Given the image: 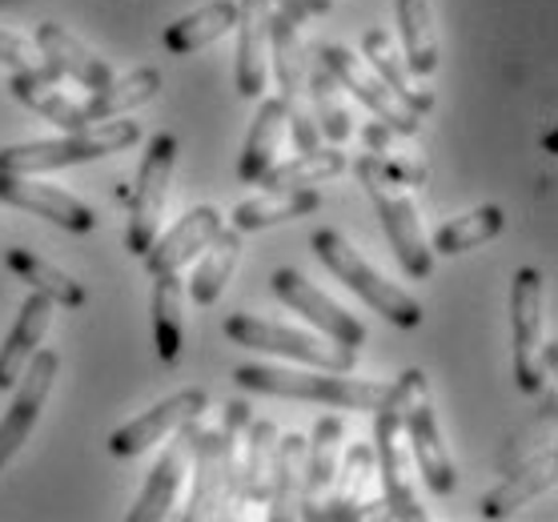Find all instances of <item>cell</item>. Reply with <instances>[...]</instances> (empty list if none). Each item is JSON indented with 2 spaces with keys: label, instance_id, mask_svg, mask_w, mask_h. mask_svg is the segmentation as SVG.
Listing matches in <instances>:
<instances>
[{
  "label": "cell",
  "instance_id": "obj_8",
  "mask_svg": "<svg viewBox=\"0 0 558 522\" xmlns=\"http://www.w3.org/2000/svg\"><path fill=\"white\" fill-rule=\"evenodd\" d=\"M374 462H378V490L390 519L422 522L426 510L418 502V471L410 459L407 434H402V406L390 386V398L374 410Z\"/></svg>",
  "mask_w": 558,
  "mask_h": 522
},
{
  "label": "cell",
  "instance_id": "obj_38",
  "mask_svg": "<svg viewBox=\"0 0 558 522\" xmlns=\"http://www.w3.org/2000/svg\"><path fill=\"white\" fill-rule=\"evenodd\" d=\"M305 89H310V101H314V121L322 129V137H330L333 145H342V141L354 137V117L345 109V97H342V85L333 81V73L326 64L317 61L305 69Z\"/></svg>",
  "mask_w": 558,
  "mask_h": 522
},
{
  "label": "cell",
  "instance_id": "obj_9",
  "mask_svg": "<svg viewBox=\"0 0 558 522\" xmlns=\"http://www.w3.org/2000/svg\"><path fill=\"white\" fill-rule=\"evenodd\" d=\"M546 281L534 266H522L510 278V338H514V383L526 394H538L555 366V350H543Z\"/></svg>",
  "mask_w": 558,
  "mask_h": 522
},
{
  "label": "cell",
  "instance_id": "obj_23",
  "mask_svg": "<svg viewBox=\"0 0 558 522\" xmlns=\"http://www.w3.org/2000/svg\"><path fill=\"white\" fill-rule=\"evenodd\" d=\"M52 326V302L45 293L28 290L25 306L16 314L13 330L0 345V390H13L16 378H21V369L28 366V357L37 354L40 342H45V333Z\"/></svg>",
  "mask_w": 558,
  "mask_h": 522
},
{
  "label": "cell",
  "instance_id": "obj_25",
  "mask_svg": "<svg viewBox=\"0 0 558 522\" xmlns=\"http://www.w3.org/2000/svg\"><path fill=\"white\" fill-rule=\"evenodd\" d=\"M302 466H305V438L302 434H278L274 442V466H269V495L266 519L290 522L302 510Z\"/></svg>",
  "mask_w": 558,
  "mask_h": 522
},
{
  "label": "cell",
  "instance_id": "obj_6",
  "mask_svg": "<svg viewBox=\"0 0 558 522\" xmlns=\"http://www.w3.org/2000/svg\"><path fill=\"white\" fill-rule=\"evenodd\" d=\"M393 394H398V406H402V434H407L410 459H414L418 478L426 483L430 495H438V498L454 495L458 471H454L450 450H446V442H442L438 418H434L426 374H422V369H407V374L393 383Z\"/></svg>",
  "mask_w": 558,
  "mask_h": 522
},
{
  "label": "cell",
  "instance_id": "obj_13",
  "mask_svg": "<svg viewBox=\"0 0 558 522\" xmlns=\"http://www.w3.org/2000/svg\"><path fill=\"white\" fill-rule=\"evenodd\" d=\"M57 369H61V357L52 354V350H37V354L28 357V366L21 369L9 414L0 418V471L13 462V454L28 442L33 426L40 422V410H45V402L52 394V383H57Z\"/></svg>",
  "mask_w": 558,
  "mask_h": 522
},
{
  "label": "cell",
  "instance_id": "obj_1",
  "mask_svg": "<svg viewBox=\"0 0 558 522\" xmlns=\"http://www.w3.org/2000/svg\"><path fill=\"white\" fill-rule=\"evenodd\" d=\"M233 383L250 394H274V398H298V402H326L338 410H378L390 398V386L378 378H345L338 369H290V366H250L233 369Z\"/></svg>",
  "mask_w": 558,
  "mask_h": 522
},
{
  "label": "cell",
  "instance_id": "obj_24",
  "mask_svg": "<svg viewBox=\"0 0 558 522\" xmlns=\"http://www.w3.org/2000/svg\"><path fill=\"white\" fill-rule=\"evenodd\" d=\"M278 426L269 418L245 422V442L238 454V495L233 507H266L269 495V466H274V442H278Z\"/></svg>",
  "mask_w": 558,
  "mask_h": 522
},
{
  "label": "cell",
  "instance_id": "obj_17",
  "mask_svg": "<svg viewBox=\"0 0 558 522\" xmlns=\"http://www.w3.org/2000/svg\"><path fill=\"white\" fill-rule=\"evenodd\" d=\"M221 226H226V221H221V214H217L214 205H193V209H185L166 233L153 238V245L141 254V262H145V269H149L153 278H157V274L185 269L205 245L214 242Z\"/></svg>",
  "mask_w": 558,
  "mask_h": 522
},
{
  "label": "cell",
  "instance_id": "obj_11",
  "mask_svg": "<svg viewBox=\"0 0 558 522\" xmlns=\"http://www.w3.org/2000/svg\"><path fill=\"white\" fill-rule=\"evenodd\" d=\"M317 61L330 69L333 81L342 85V93H354V101L366 105L369 113L378 117L390 133L414 137V133L422 129L418 109H410V105L402 101V97H398V93H393L366 61H362V52L345 49V45H322V49H317Z\"/></svg>",
  "mask_w": 558,
  "mask_h": 522
},
{
  "label": "cell",
  "instance_id": "obj_20",
  "mask_svg": "<svg viewBox=\"0 0 558 522\" xmlns=\"http://www.w3.org/2000/svg\"><path fill=\"white\" fill-rule=\"evenodd\" d=\"M345 442V422L338 414L314 422V434L305 438V466H302V519L317 522V510L333 490V474H338V459H342Z\"/></svg>",
  "mask_w": 558,
  "mask_h": 522
},
{
  "label": "cell",
  "instance_id": "obj_28",
  "mask_svg": "<svg viewBox=\"0 0 558 522\" xmlns=\"http://www.w3.org/2000/svg\"><path fill=\"white\" fill-rule=\"evenodd\" d=\"M233 25H238V0H209L202 9L178 16L173 25H166L161 45L173 57H190V52L205 49V45L221 40L226 33H233Z\"/></svg>",
  "mask_w": 558,
  "mask_h": 522
},
{
  "label": "cell",
  "instance_id": "obj_15",
  "mask_svg": "<svg viewBox=\"0 0 558 522\" xmlns=\"http://www.w3.org/2000/svg\"><path fill=\"white\" fill-rule=\"evenodd\" d=\"M205 410H209V394H205L202 386L178 390V394H169L166 402L149 406L145 414L129 418L125 426H117L113 438H109V450H113L117 459H137V454L153 450L157 442H166L169 434L181 430L185 422H197Z\"/></svg>",
  "mask_w": 558,
  "mask_h": 522
},
{
  "label": "cell",
  "instance_id": "obj_33",
  "mask_svg": "<svg viewBox=\"0 0 558 522\" xmlns=\"http://www.w3.org/2000/svg\"><path fill=\"white\" fill-rule=\"evenodd\" d=\"M362 61H366L369 69H374V73H378V77L410 105V109H418L422 117L434 109V93L414 85V73L407 69L402 52L393 49V40H390L386 28H369L366 37H362Z\"/></svg>",
  "mask_w": 558,
  "mask_h": 522
},
{
  "label": "cell",
  "instance_id": "obj_31",
  "mask_svg": "<svg viewBox=\"0 0 558 522\" xmlns=\"http://www.w3.org/2000/svg\"><path fill=\"white\" fill-rule=\"evenodd\" d=\"M153 345L161 362H178L185 345V278L181 269L153 278Z\"/></svg>",
  "mask_w": 558,
  "mask_h": 522
},
{
  "label": "cell",
  "instance_id": "obj_16",
  "mask_svg": "<svg viewBox=\"0 0 558 522\" xmlns=\"http://www.w3.org/2000/svg\"><path fill=\"white\" fill-rule=\"evenodd\" d=\"M333 483L338 490L326 495L322 510H317V519H333V522H350V519H366L374 514L381 502V490H378V462H374V446L357 442L345 450L342 466L333 474Z\"/></svg>",
  "mask_w": 558,
  "mask_h": 522
},
{
  "label": "cell",
  "instance_id": "obj_32",
  "mask_svg": "<svg viewBox=\"0 0 558 522\" xmlns=\"http://www.w3.org/2000/svg\"><path fill=\"white\" fill-rule=\"evenodd\" d=\"M281 141H286V101L281 97H266L257 105V117L250 125V137H245L242 161H238V178L245 185H257L266 178V169L278 161Z\"/></svg>",
  "mask_w": 558,
  "mask_h": 522
},
{
  "label": "cell",
  "instance_id": "obj_26",
  "mask_svg": "<svg viewBox=\"0 0 558 522\" xmlns=\"http://www.w3.org/2000/svg\"><path fill=\"white\" fill-rule=\"evenodd\" d=\"M9 89L21 105H28L33 113H40L45 121L61 129V133H76V129L93 125L81 101H73L69 93L61 89V77H52V73H13L9 77Z\"/></svg>",
  "mask_w": 558,
  "mask_h": 522
},
{
  "label": "cell",
  "instance_id": "obj_27",
  "mask_svg": "<svg viewBox=\"0 0 558 522\" xmlns=\"http://www.w3.org/2000/svg\"><path fill=\"white\" fill-rule=\"evenodd\" d=\"M322 209V193L314 185H302V190H262L257 197L242 202L233 209V230L238 233H257L269 230V226H286V221H298V217Z\"/></svg>",
  "mask_w": 558,
  "mask_h": 522
},
{
  "label": "cell",
  "instance_id": "obj_14",
  "mask_svg": "<svg viewBox=\"0 0 558 522\" xmlns=\"http://www.w3.org/2000/svg\"><path fill=\"white\" fill-rule=\"evenodd\" d=\"M274 293H278L281 306H290L293 314H302L317 333H326L333 342L350 345V350H362L366 345V326L350 314L345 306H338L330 293H322L314 281L298 274V269H286L281 266L274 274Z\"/></svg>",
  "mask_w": 558,
  "mask_h": 522
},
{
  "label": "cell",
  "instance_id": "obj_12",
  "mask_svg": "<svg viewBox=\"0 0 558 522\" xmlns=\"http://www.w3.org/2000/svg\"><path fill=\"white\" fill-rule=\"evenodd\" d=\"M0 205L25 209L33 217H45L49 226H61L69 233H93L97 230V209L81 202L76 193L40 181L37 173H4L0 169Z\"/></svg>",
  "mask_w": 558,
  "mask_h": 522
},
{
  "label": "cell",
  "instance_id": "obj_4",
  "mask_svg": "<svg viewBox=\"0 0 558 522\" xmlns=\"http://www.w3.org/2000/svg\"><path fill=\"white\" fill-rule=\"evenodd\" d=\"M141 141L137 121L125 117H109V121H93V125L64 133L52 141H25V145H4L0 149V169L4 173H52V169L85 166V161H101L121 149H133Z\"/></svg>",
  "mask_w": 558,
  "mask_h": 522
},
{
  "label": "cell",
  "instance_id": "obj_42",
  "mask_svg": "<svg viewBox=\"0 0 558 522\" xmlns=\"http://www.w3.org/2000/svg\"><path fill=\"white\" fill-rule=\"evenodd\" d=\"M281 4H286V0H281Z\"/></svg>",
  "mask_w": 558,
  "mask_h": 522
},
{
  "label": "cell",
  "instance_id": "obj_19",
  "mask_svg": "<svg viewBox=\"0 0 558 522\" xmlns=\"http://www.w3.org/2000/svg\"><path fill=\"white\" fill-rule=\"evenodd\" d=\"M269 25H274V0H238V93L257 101L269 81Z\"/></svg>",
  "mask_w": 558,
  "mask_h": 522
},
{
  "label": "cell",
  "instance_id": "obj_40",
  "mask_svg": "<svg viewBox=\"0 0 558 522\" xmlns=\"http://www.w3.org/2000/svg\"><path fill=\"white\" fill-rule=\"evenodd\" d=\"M0 64L13 69V73H52V77H61V73L40 57L37 45L28 37H21V33H13V28H0Z\"/></svg>",
  "mask_w": 558,
  "mask_h": 522
},
{
  "label": "cell",
  "instance_id": "obj_10",
  "mask_svg": "<svg viewBox=\"0 0 558 522\" xmlns=\"http://www.w3.org/2000/svg\"><path fill=\"white\" fill-rule=\"evenodd\" d=\"M173 169H178V137L173 133H157L149 141V154L141 157L137 181H133V193H129V226H125L129 254L141 257L153 245V238L161 233Z\"/></svg>",
  "mask_w": 558,
  "mask_h": 522
},
{
  "label": "cell",
  "instance_id": "obj_34",
  "mask_svg": "<svg viewBox=\"0 0 558 522\" xmlns=\"http://www.w3.org/2000/svg\"><path fill=\"white\" fill-rule=\"evenodd\" d=\"M555 486V450H546L531 466L514 471L502 486H495L490 495L478 502V514L483 519H510L514 510H522L526 502H534L538 495H546Z\"/></svg>",
  "mask_w": 558,
  "mask_h": 522
},
{
  "label": "cell",
  "instance_id": "obj_5",
  "mask_svg": "<svg viewBox=\"0 0 558 522\" xmlns=\"http://www.w3.org/2000/svg\"><path fill=\"white\" fill-rule=\"evenodd\" d=\"M310 245H314L317 262L330 269L345 290H354V298H362L374 314H381V318L390 321V326H398V330H418L422 326L426 314H422L418 298H410L407 290H398L393 281L381 278L378 269L369 266L366 257L357 254L338 230H317L310 238Z\"/></svg>",
  "mask_w": 558,
  "mask_h": 522
},
{
  "label": "cell",
  "instance_id": "obj_41",
  "mask_svg": "<svg viewBox=\"0 0 558 522\" xmlns=\"http://www.w3.org/2000/svg\"><path fill=\"white\" fill-rule=\"evenodd\" d=\"M298 4L305 9V16H317V13H326V9H330V0H298Z\"/></svg>",
  "mask_w": 558,
  "mask_h": 522
},
{
  "label": "cell",
  "instance_id": "obj_35",
  "mask_svg": "<svg viewBox=\"0 0 558 522\" xmlns=\"http://www.w3.org/2000/svg\"><path fill=\"white\" fill-rule=\"evenodd\" d=\"M157 93H161V73L145 64V69L125 73V77H113L105 89L89 93V97L81 101V109H85L89 121H109V117H129L133 109L149 105Z\"/></svg>",
  "mask_w": 558,
  "mask_h": 522
},
{
  "label": "cell",
  "instance_id": "obj_39",
  "mask_svg": "<svg viewBox=\"0 0 558 522\" xmlns=\"http://www.w3.org/2000/svg\"><path fill=\"white\" fill-rule=\"evenodd\" d=\"M502 226H507V214H502L498 205H478V209H470V214H462V217H450L446 226H438L430 250L442 257L466 254V250H478V245L495 242L498 233H502Z\"/></svg>",
  "mask_w": 558,
  "mask_h": 522
},
{
  "label": "cell",
  "instance_id": "obj_7",
  "mask_svg": "<svg viewBox=\"0 0 558 522\" xmlns=\"http://www.w3.org/2000/svg\"><path fill=\"white\" fill-rule=\"evenodd\" d=\"M226 338L233 345H245V350H262V354L302 362V366H317V369H338V374H350L357 362V350L333 342L326 333L293 330V326L257 318V314H229Z\"/></svg>",
  "mask_w": 558,
  "mask_h": 522
},
{
  "label": "cell",
  "instance_id": "obj_22",
  "mask_svg": "<svg viewBox=\"0 0 558 522\" xmlns=\"http://www.w3.org/2000/svg\"><path fill=\"white\" fill-rule=\"evenodd\" d=\"M302 16L305 9L298 0H286L281 13H274L269 25V69L278 73L281 101L298 105L305 101V57H302Z\"/></svg>",
  "mask_w": 558,
  "mask_h": 522
},
{
  "label": "cell",
  "instance_id": "obj_36",
  "mask_svg": "<svg viewBox=\"0 0 558 522\" xmlns=\"http://www.w3.org/2000/svg\"><path fill=\"white\" fill-rule=\"evenodd\" d=\"M398 4V33L407 45V69L414 77H430L438 73V28H434V9L430 0H393Z\"/></svg>",
  "mask_w": 558,
  "mask_h": 522
},
{
  "label": "cell",
  "instance_id": "obj_30",
  "mask_svg": "<svg viewBox=\"0 0 558 522\" xmlns=\"http://www.w3.org/2000/svg\"><path fill=\"white\" fill-rule=\"evenodd\" d=\"M4 266L13 269L16 278L25 281L28 290L45 293L52 306H64V309H81L85 302H89V293H85V286L73 278V274H64L61 266H52V262H45L40 254H33V250H25V245H13V250H4Z\"/></svg>",
  "mask_w": 558,
  "mask_h": 522
},
{
  "label": "cell",
  "instance_id": "obj_21",
  "mask_svg": "<svg viewBox=\"0 0 558 522\" xmlns=\"http://www.w3.org/2000/svg\"><path fill=\"white\" fill-rule=\"evenodd\" d=\"M33 45L40 49V57L61 73V77H73L76 85H85L89 93L105 89L109 81H113V69H109V61L105 57H97V52L85 45L81 37H73L64 25H57V21H45V25H37V37H33Z\"/></svg>",
  "mask_w": 558,
  "mask_h": 522
},
{
  "label": "cell",
  "instance_id": "obj_18",
  "mask_svg": "<svg viewBox=\"0 0 558 522\" xmlns=\"http://www.w3.org/2000/svg\"><path fill=\"white\" fill-rule=\"evenodd\" d=\"M193 442H197V426H193V422H185L181 430L169 434L166 454L157 459V466H153L149 478H145V486H141L137 502L129 507V522L166 519L169 507H173V498H178V486L185 483V471H190Z\"/></svg>",
  "mask_w": 558,
  "mask_h": 522
},
{
  "label": "cell",
  "instance_id": "obj_2",
  "mask_svg": "<svg viewBox=\"0 0 558 522\" xmlns=\"http://www.w3.org/2000/svg\"><path fill=\"white\" fill-rule=\"evenodd\" d=\"M250 422L245 402H229L221 426L209 434L197 430L193 442V490L185 519H226L233 514V495H238V454H242V430Z\"/></svg>",
  "mask_w": 558,
  "mask_h": 522
},
{
  "label": "cell",
  "instance_id": "obj_29",
  "mask_svg": "<svg viewBox=\"0 0 558 522\" xmlns=\"http://www.w3.org/2000/svg\"><path fill=\"white\" fill-rule=\"evenodd\" d=\"M238 257H242V233L221 226L214 242L197 254L193 278L185 281V298H193V306H214L217 298L226 293L229 278L238 269Z\"/></svg>",
  "mask_w": 558,
  "mask_h": 522
},
{
  "label": "cell",
  "instance_id": "obj_3",
  "mask_svg": "<svg viewBox=\"0 0 558 522\" xmlns=\"http://www.w3.org/2000/svg\"><path fill=\"white\" fill-rule=\"evenodd\" d=\"M357 181L366 185L369 202L378 209V221L386 230V242H390L398 266L407 269L410 278H430L434 269V250L426 245V233H422V217L414 197L407 193V185L393 178L386 169V157L378 154H362L354 161Z\"/></svg>",
  "mask_w": 558,
  "mask_h": 522
},
{
  "label": "cell",
  "instance_id": "obj_37",
  "mask_svg": "<svg viewBox=\"0 0 558 522\" xmlns=\"http://www.w3.org/2000/svg\"><path fill=\"white\" fill-rule=\"evenodd\" d=\"M345 169H350V154H345L342 145H330V149L317 145V149L290 157L281 166L274 161L257 185H266V190H302V185H322V181L330 178H342Z\"/></svg>",
  "mask_w": 558,
  "mask_h": 522
}]
</instances>
